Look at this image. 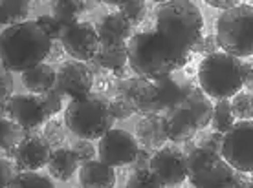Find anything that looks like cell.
Instances as JSON below:
<instances>
[{
	"label": "cell",
	"instance_id": "1",
	"mask_svg": "<svg viewBox=\"0 0 253 188\" xmlns=\"http://www.w3.org/2000/svg\"><path fill=\"white\" fill-rule=\"evenodd\" d=\"M128 68L136 77L156 82L172 75L191 63V53L176 50L156 30L136 33L126 42Z\"/></svg>",
	"mask_w": 253,
	"mask_h": 188
},
{
	"label": "cell",
	"instance_id": "2",
	"mask_svg": "<svg viewBox=\"0 0 253 188\" xmlns=\"http://www.w3.org/2000/svg\"><path fill=\"white\" fill-rule=\"evenodd\" d=\"M53 40L37 24L26 20L0 31V63L9 71L24 73L50 57Z\"/></svg>",
	"mask_w": 253,
	"mask_h": 188
},
{
	"label": "cell",
	"instance_id": "3",
	"mask_svg": "<svg viewBox=\"0 0 253 188\" xmlns=\"http://www.w3.org/2000/svg\"><path fill=\"white\" fill-rule=\"evenodd\" d=\"M202 13L195 2L171 0L156 7V31L176 50L191 53L195 42L202 37Z\"/></svg>",
	"mask_w": 253,
	"mask_h": 188
},
{
	"label": "cell",
	"instance_id": "4",
	"mask_svg": "<svg viewBox=\"0 0 253 188\" xmlns=\"http://www.w3.org/2000/svg\"><path fill=\"white\" fill-rule=\"evenodd\" d=\"M241 59L231 57L224 51H216L213 55L202 59L198 66V82L200 90L209 99L229 100L244 88V73H242Z\"/></svg>",
	"mask_w": 253,
	"mask_h": 188
},
{
	"label": "cell",
	"instance_id": "5",
	"mask_svg": "<svg viewBox=\"0 0 253 188\" xmlns=\"http://www.w3.org/2000/svg\"><path fill=\"white\" fill-rule=\"evenodd\" d=\"M64 125L70 132L84 141L101 139L114 126V117L110 113L108 99L101 94H88L83 99L70 100L64 110Z\"/></svg>",
	"mask_w": 253,
	"mask_h": 188
},
{
	"label": "cell",
	"instance_id": "6",
	"mask_svg": "<svg viewBox=\"0 0 253 188\" xmlns=\"http://www.w3.org/2000/svg\"><path fill=\"white\" fill-rule=\"evenodd\" d=\"M216 42L224 53L237 59L253 55V6L241 4L222 11L216 20Z\"/></svg>",
	"mask_w": 253,
	"mask_h": 188
},
{
	"label": "cell",
	"instance_id": "7",
	"mask_svg": "<svg viewBox=\"0 0 253 188\" xmlns=\"http://www.w3.org/2000/svg\"><path fill=\"white\" fill-rule=\"evenodd\" d=\"M187 157V181L193 188H226L235 170L222 154L196 146Z\"/></svg>",
	"mask_w": 253,
	"mask_h": 188
},
{
	"label": "cell",
	"instance_id": "8",
	"mask_svg": "<svg viewBox=\"0 0 253 188\" xmlns=\"http://www.w3.org/2000/svg\"><path fill=\"white\" fill-rule=\"evenodd\" d=\"M222 157L242 174H253V121H237L224 133Z\"/></svg>",
	"mask_w": 253,
	"mask_h": 188
},
{
	"label": "cell",
	"instance_id": "9",
	"mask_svg": "<svg viewBox=\"0 0 253 188\" xmlns=\"http://www.w3.org/2000/svg\"><path fill=\"white\" fill-rule=\"evenodd\" d=\"M0 113L24 130H39L51 119L42 99L32 94L13 95L4 106H0Z\"/></svg>",
	"mask_w": 253,
	"mask_h": 188
},
{
	"label": "cell",
	"instance_id": "10",
	"mask_svg": "<svg viewBox=\"0 0 253 188\" xmlns=\"http://www.w3.org/2000/svg\"><path fill=\"white\" fill-rule=\"evenodd\" d=\"M149 170L165 188L187 181V157L178 146H164L152 154Z\"/></svg>",
	"mask_w": 253,
	"mask_h": 188
},
{
	"label": "cell",
	"instance_id": "11",
	"mask_svg": "<svg viewBox=\"0 0 253 188\" xmlns=\"http://www.w3.org/2000/svg\"><path fill=\"white\" fill-rule=\"evenodd\" d=\"M59 42L66 55L84 64L95 59L97 50H99V37L95 31V26H92L90 22H81V20L64 28Z\"/></svg>",
	"mask_w": 253,
	"mask_h": 188
},
{
	"label": "cell",
	"instance_id": "12",
	"mask_svg": "<svg viewBox=\"0 0 253 188\" xmlns=\"http://www.w3.org/2000/svg\"><path fill=\"white\" fill-rule=\"evenodd\" d=\"M139 150V144L134 135L120 130V128H112L99 139V146H97V154H99V161L112 168L118 166H130L134 157Z\"/></svg>",
	"mask_w": 253,
	"mask_h": 188
},
{
	"label": "cell",
	"instance_id": "13",
	"mask_svg": "<svg viewBox=\"0 0 253 188\" xmlns=\"http://www.w3.org/2000/svg\"><path fill=\"white\" fill-rule=\"evenodd\" d=\"M196 84L191 81V77L184 73H172V75L160 79L154 82L156 97H154V106H152V115H164L172 108H178L184 104L187 95Z\"/></svg>",
	"mask_w": 253,
	"mask_h": 188
},
{
	"label": "cell",
	"instance_id": "14",
	"mask_svg": "<svg viewBox=\"0 0 253 188\" xmlns=\"http://www.w3.org/2000/svg\"><path fill=\"white\" fill-rule=\"evenodd\" d=\"M55 88L63 94V97L76 100L92 94L94 88V75L88 66L79 61H66L57 69Z\"/></svg>",
	"mask_w": 253,
	"mask_h": 188
},
{
	"label": "cell",
	"instance_id": "15",
	"mask_svg": "<svg viewBox=\"0 0 253 188\" xmlns=\"http://www.w3.org/2000/svg\"><path fill=\"white\" fill-rule=\"evenodd\" d=\"M116 97L128 104V108L134 113L143 115H152V106H154V82L141 79V77H126L118 82L116 88Z\"/></svg>",
	"mask_w": 253,
	"mask_h": 188
},
{
	"label": "cell",
	"instance_id": "16",
	"mask_svg": "<svg viewBox=\"0 0 253 188\" xmlns=\"http://www.w3.org/2000/svg\"><path fill=\"white\" fill-rule=\"evenodd\" d=\"M51 156V146L41 133L24 137V141L15 150V164L19 172H37L44 168Z\"/></svg>",
	"mask_w": 253,
	"mask_h": 188
},
{
	"label": "cell",
	"instance_id": "17",
	"mask_svg": "<svg viewBox=\"0 0 253 188\" xmlns=\"http://www.w3.org/2000/svg\"><path fill=\"white\" fill-rule=\"evenodd\" d=\"M164 117L165 125H167V137L171 139L172 143L184 144L187 141H193L196 137V133L200 132L195 117L182 106L165 112Z\"/></svg>",
	"mask_w": 253,
	"mask_h": 188
},
{
	"label": "cell",
	"instance_id": "18",
	"mask_svg": "<svg viewBox=\"0 0 253 188\" xmlns=\"http://www.w3.org/2000/svg\"><path fill=\"white\" fill-rule=\"evenodd\" d=\"M167 125L164 115H143L136 123V141L147 150H160L167 143Z\"/></svg>",
	"mask_w": 253,
	"mask_h": 188
},
{
	"label": "cell",
	"instance_id": "19",
	"mask_svg": "<svg viewBox=\"0 0 253 188\" xmlns=\"http://www.w3.org/2000/svg\"><path fill=\"white\" fill-rule=\"evenodd\" d=\"M95 31L99 37V44H126L132 37V24L121 13L114 11L105 15L97 22Z\"/></svg>",
	"mask_w": 253,
	"mask_h": 188
},
{
	"label": "cell",
	"instance_id": "20",
	"mask_svg": "<svg viewBox=\"0 0 253 188\" xmlns=\"http://www.w3.org/2000/svg\"><path fill=\"white\" fill-rule=\"evenodd\" d=\"M79 183H81V188H114L116 172L112 166L94 159L86 164H81Z\"/></svg>",
	"mask_w": 253,
	"mask_h": 188
},
{
	"label": "cell",
	"instance_id": "21",
	"mask_svg": "<svg viewBox=\"0 0 253 188\" xmlns=\"http://www.w3.org/2000/svg\"><path fill=\"white\" fill-rule=\"evenodd\" d=\"M22 84L28 92H32V95H39L42 97L44 94L51 92L55 88V81H57V71L51 68L50 64H39L35 68L28 69L24 73H20Z\"/></svg>",
	"mask_w": 253,
	"mask_h": 188
},
{
	"label": "cell",
	"instance_id": "22",
	"mask_svg": "<svg viewBox=\"0 0 253 188\" xmlns=\"http://www.w3.org/2000/svg\"><path fill=\"white\" fill-rule=\"evenodd\" d=\"M79 166H81V164L77 163V159H76V156H74L72 148H63V146L51 150L50 161L46 164L50 176L53 177V179H59V181H70Z\"/></svg>",
	"mask_w": 253,
	"mask_h": 188
},
{
	"label": "cell",
	"instance_id": "23",
	"mask_svg": "<svg viewBox=\"0 0 253 188\" xmlns=\"http://www.w3.org/2000/svg\"><path fill=\"white\" fill-rule=\"evenodd\" d=\"M182 108H185L187 112H191V115L195 117L198 130H204L211 125V117H213V104L206 94H204L200 86H195L191 90L187 99L184 100Z\"/></svg>",
	"mask_w": 253,
	"mask_h": 188
},
{
	"label": "cell",
	"instance_id": "24",
	"mask_svg": "<svg viewBox=\"0 0 253 188\" xmlns=\"http://www.w3.org/2000/svg\"><path fill=\"white\" fill-rule=\"evenodd\" d=\"M95 59L105 71L121 73V71H125L126 64H128L126 44H99Z\"/></svg>",
	"mask_w": 253,
	"mask_h": 188
},
{
	"label": "cell",
	"instance_id": "25",
	"mask_svg": "<svg viewBox=\"0 0 253 188\" xmlns=\"http://www.w3.org/2000/svg\"><path fill=\"white\" fill-rule=\"evenodd\" d=\"M92 7H94V2H81V0H55V2H51L53 19L61 24L63 30L79 22V15L92 9Z\"/></svg>",
	"mask_w": 253,
	"mask_h": 188
},
{
	"label": "cell",
	"instance_id": "26",
	"mask_svg": "<svg viewBox=\"0 0 253 188\" xmlns=\"http://www.w3.org/2000/svg\"><path fill=\"white\" fill-rule=\"evenodd\" d=\"M32 9V2L26 0H0V31L9 26L26 22Z\"/></svg>",
	"mask_w": 253,
	"mask_h": 188
},
{
	"label": "cell",
	"instance_id": "27",
	"mask_svg": "<svg viewBox=\"0 0 253 188\" xmlns=\"http://www.w3.org/2000/svg\"><path fill=\"white\" fill-rule=\"evenodd\" d=\"M108 6H114L118 13H121L130 24L138 26L141 24L147 17V4L143 0H116V2H105Z\"/></svg>",
	"mask_w": 253,
	"mask_h": 188
},
{
	"label": "cell",
	"instance_id": "28",
	"mask_svg": "<svg viewBox=\"0 0 253 188\" xmlns=\"http://www.w3.org/2000/svg\"><path fill=\"white\" fill-rule=\"evenodd\" d=\"M237 123L231 110V102L229 100H216V104L213 106V117H211V125L213 126V132L224 133L229 132V128Z\"/></svg>",
	"mask_w": 253,
	"mask_h": 188
},
{
	"label": "cell",
	"instance_id": "29",
	"mask_svg": "<svg viewBox=\"0 0 253 188\" xmlns=\"http://www.w3.org/2000/svg\"><path fill=\"white\" fill-rule=\"evenodd\" d=\"M9 188H55L53 181L46 176H41L39 172H20L15 177V181L9 185Z\"/></svg>",
	"mask_w": 253,
	"mask_h": 188
},
{
	"label": "cell",
	"instance_id": "30",
	"mask_svg": "<svg viewBox=\"0 0 253 188\" xmlns=\"http://www.w3.org/2000/svg\"><path fill=\"white\" fill-rule=\"evenodd\" d=\"M66 130H68V128H66V125H64V121L50 119L44 125L42 137H44L46 143L55 150V148H61V144L64 143V139H66Z\"/></svg>",
	"mask_w": 253,
	"mask_h": 188
},
{
	"label": "cell",
	"instance_id": "31",
	"mask_svg": "<svg viewBox=\"0 0 253 188\" xmlns=\"http://www.w3.org/2000/svg\"><path fill=\"white\" fill-rule=\"evenodd\" d=\"M231 110L237 121H253V95L241 92L231 99Z\"/></svg>",
	"mask_w": 253,
	"mask_h": 188
},
{
	"label": "cell",
	"instance_id": "32",
	"mask_svg": "<svg viewBox=\"0 0 253 188\" xmlns=\"http://www.w3.org/2000/svg\"><path fill=\"white\" fill-rule=\"evenodd\" d=\"M125 188H165V187L156 179V176H152L151 170H139V172H132L130 174V177L126 179Z\"/></svg>",
	"mask_w": 253,
	"mask_h": 188
},
{
	"label": "cell",
	"instance_id": "33",
	"mask_svg": "<svg viewBox=\"0 0 253 188\" xmlns=\"http://www.w3.org/2000/svg\"><path fill=\"white\" fill-rule=\"evenodd\" d=\"M72 152H74V156H76L77 163L79 164L90 163V161H94V157H95L94 144L90 143V141H84V139L76 141L74 146H72Z\"/></svg>",
	"mask_w": 253,
	"mask_h": 188
},
{
	"label": "cell",
	"instance_id": "34",
	"mask_svg": "<svg viewBox=\"0 0 253 188\" xmlns=\"http://www.w3.org/2000/svg\"><path fill=\"white\" fill-rule=\"evenodd\" d=\"M19 174L20 172L15 161L0 157V188H9V185L15 181V177Z\"/></svg>",
	"mask_w": 253,
	"mask_h": 188
},
{
	"label": "cell",
	"instance_id": "35",
	"mask_svg": "<svg viewBox=\"0 0 253 188\" xmlns=\"http://www.w3.org/2000/svg\"><path fill=\"white\" fill-rule=\"evenodd\" d=\"M13 77L11 71L4 68V64L0 63V106H4L7 100L13 97Z\"/></svg>",
	"mask_w": 253,
	"mask_h": 188
},
{
	"label": "cell",
	"instance_id": "36",
	"mask_svg": "<svg viewBox=\"0 0 253 188\" xmlns=\"http://www.w3.org/2000/svg\"><path fill=\"white\" fill-rule=\"evenodd\" d=\"M218 51V42H216V37L215 33H209V35H202V37L198 38L193 46V51H191V55L193 53H202V55H213Z\"/></svg>",
	"mask_w": 253,
	"mask_h": 188
},
{
	"label": "cell",
	"instance_id": "37",
	"mask_svg": "<svg viewBox=\"0 0 253 188\" xmlns=\"http://www.w3.org/2000/svg\"><path fill=\"white\" fill-rule=\"evenodd\" d=\"M42 102H44L46 110H48V113H50V117H53V115H57L61 110H63V102H64V97L63 94L59 92L57 88H53L51 92H48V94H44L42 97Z\"/></svg>",
	"mask_w": 253,
	"mask_h": 188
},
{
	"label": "cell",
	"instance_id": "38",
	"mask_svg": "<svg viewBox=\"0 0 253 188\" xmlns=\"http://www.w3.org/2000/svg\"><path fill=\"white\" fill-rule=\"evenodd\" d=\"M37 24L50 35V38L53 40V42H57L59 38H61L63 28H61V24H59L57 20L53 19V15H41V17L37 19Z\"/></svg>",
	"mask_w": 253,
	"mask_h": 188
},
{
	"label": "cell",
	"instance_id": "39",
	"mask_svg": "<svg viewBox=\"0 0 253 188\" xmlns=\"http://www.w3.org/2000/svg\"><path fill=\"white\" fill-rule=\"evenodd\" d=\"M108 106H110V113H112L114 121H125V119H128L130 115H134V112L128 108V104L123 102L121 99H118V97L108 100Z\"/></svg>",
	"mask_w": 253,
	"mask_h": 188
},
{
	"label": "cell",
	"instance_id": "40",
	"mask_svg": "<svg viewBox=\"0 0 253 188\" xmlns=\"http://www.w3.org/2000/svg\"><path fill=\"white\" fill-rule=\"evenodd\" d=\"M222 143H224V135L216 132H209L204 133L200 141H198V146H204V148H209V150L216 152V154H222Z\"/></svg>",
	"mask_w": 253,
	"mask_h": 188
},
{
	"label": "cell",
	"instance_id": "41",
	"mask_svg": "<svg viewBox=\"0 0 253 188\" xmlns=\"http://www.w3.org/2000/svg\"><path fill=\"white\" fill-rule=\"evenodd\" d=\"M151 150H147V148H139L136 157H134V161L130 163V168L132 172H139V170H149V164H151Z\"/></svg>",
	"mask_w": 253,
	"mask_h": 188
},
{
	"label": "cell",
	"instance_id": "42",
	"mask_svg": "<svg viewBox=\"0 0 253 188\" xmlns=\"http://www.w3.org/2000/svg\"><path fill=\"white\" fill-rule=\"evenodd\" d=\"M226 188H253V181L248 174L235 172L233 177H231V181L226 185Z\"/></svg>",
	"mask_w": 253,
	"mask_h": 188
},
{
	"label": "cell",
	"instance_id": "43",
	"mask_svg": "<svg viewBox=\"0 0 253 188\" xmlns=\"http://www.w3.org/2000/svg\"><path fill=\"white\" fill-rule=\"evenodd\" d=\"M206 4L211 7H215V9H222V11H229V9H233V7L241 6L239 0H208Z\"/></svg>",
	"mask_w": 253,
	"mask_h": 188
},
{
	"label": "cell",
	"instance_id": "44",
	"mask_svg": "<svg viewBox=\"0 0 253 188\" xmlns=\"http://www.w3.org/2000/svg\"><path fill=\"white\" fill-rule=\"evenodd\" d=\"M242 73H244V86L253 92V63H242Z\"/></svg>",
	"mask_w": 253,
	"mask_h": 188
},
{
	"label": "cell",
	"instance_id": "45",
	"mask_svg": "<svg viewBox=\"0 0 253 188\" xmlns=\"http://www.w3.org/2000/svg\"><path fill=\"white\" fill-rule=\"evenodd\" d=\"M63 53H64V50H63V46H61V42H53V46H51V51H50V57L51 59H61L63 57Z\"/></svg>",
	"mask_w": 253,
	"mask_h": 188
},
{
	"label": "cell",
	"instance_id": "46",
	"mask_svg": "<svg viewBox=\"0 0 253 188\" xmlns=\"http://www.w3.org/2000/svg\"><path fill=\"white\" fill-rule=\"evenodd\" d=\"M4 125H6V117L0 113V137H2V130H4Z\"/></svg>",
	"mask_w": 253,
	"mask_h": 188
},
{
	"label": "cell",
	"instance_id": "47",
	"mask_svg": "<svg viewBox=\"0 0 253 188\" xmlns=\"http://www.w3.org/2000/svg\"><path fill=\"white\" fill-rule=\"evenodd\" d=\"M252 181H253V176H252Z\"/></svg>",
	"mask_w": 253,
	"mask_h": 188
},
{
	"label": "cell",
	"instance_id": "48",
	"mask_svg": "<svg viewBox=\"0 0 253 188\" xmlns=\"http://www.w3.org/2000/svg\"><path fill=\"white\" fill-rule=\"evenodd\" d=\"M252 4H253V2H252Z\"/></svg>",
	"mask_w": 253,
	"mask_h": 188
},
{
	"label": "cell",
	"instance_id": "49",
	"mask_svg": "<svg viewBox=\"0 0 253 188\" xmlns=\"http://www.w3.org/2000/svg\"><path fill=\"white\" fill-rule=\"evenodd\" d=\"M79 188H81V187H79Z\"/></svg>",
	"mask_w": 253,
	"mask_h": 188
}]
</instances>
